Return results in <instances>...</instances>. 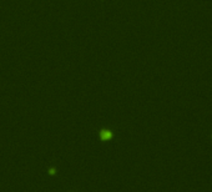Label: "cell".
<instances>
[{
	"mask_svg": "<svg viewBox=\"0 0 212 192\" xmlns=\"http://www.w3.org/2000/svg\"><path fill=\"white\" fill-rule=\"evenodd\" d=\"M111 137V134L110 132H106V134H102V139H109Z\"/></svg>",
	"mask_w": 212,
	"mask_h": 192,
	"instance_id": "obj_1",
	"label": "cell"
}]
</instances>
